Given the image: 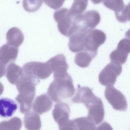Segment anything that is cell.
Returning <instances> with one entry per match:
<instances>
[{
	"label": "cell",
	"mask_w": 130,
	"mask_h": 130,
	"mask_svg": "<svg viewBox=\"0 0 130 130\" xmlns=\"http://www.w3.org/2000/svg\"><path fill=\"white\" fill-rule=\"evenodd\" d=\"M75 91L73 79L69 74L63 78L54 79L49 86L47 94L53 101L59 103L71 97Z\"/></svg>",
	"instance_id": "6da1fadb"
},
{
	"label": "cell",
	"mask_w": 130,
	"mask_h": 130,
	"mask_svg": "<svg viewBox=\"0 0 130 130\" xmlns=\"http://www.w3.org/2000/svg\"><path fill=\"white\" fill-rule=\"evenodd\" d=\"M54 18L57 23L58 30L63 35L69 37L77 31L74 20L67 8H62L56 11Z\"/></svg>",
	"instance_id": "7a4b0ae2"
},
{
	"label": "cell",
	"mask_w": 130,
	"mask_h": 130,
	"mask_svg": "<svg viewBox=\"0 0 130 130\" xmlns=\"http://www.w3.org/2000/svg\"><path fill=\"white\" fill-rule=\"evenodd\" d=\"M23 74L45 79L53 72L49 64L46 62H42L32 61L26 63L22 68Z\"/></svg>",
	"instance_id": "3957f363"
},
{
	"label": "cell",
	"mask_w": 130,
	"mask_h": 130,
	"mask_svg": "<svg viewBox=\"0 0 130 130\" xmlns=\"http://www.w3.org/2000/svg\"><path fill=\"white\" fill-rule=\"evenodd\" d=\"M122 67L121 64L111 62L107 64L101 71L99 75V80L102 85L106 86L113 85L117 76L121 74Z\"/></svg>",
	"instance_id": "277c9868"
},
{
	"label": "cell",
	"mask_w": 130,
	"mask_h": 130,
	"mask_svg": "<svg viewBox=\"0 0 130 130\" xmlns=\"http://www.w3.org/2000/svg\"><path fill=\"white\" fill-rule=\"evenodd\" d=\"M104 95L105 98L113 109L120 111H125L126 110L127 103L125 97L113 85L106 86Z\"/></svg>",
	"instance_id": "5b68a950"
},
{
	"label": "cell",
	"mask_w": 130,
	"mask_h": 130,
	"mask_svg": "<svg viewBox=\"0 0 130 130\" xmlns=\"http://www.w3.org/2000/svg\"><path fill=\"white\" fill-rule=\"evenodd\" d=\"M106 38L105 34L101 30L93 29L89 30L85 36L84 49L97 53L98 48L104 43Z\"/></svg>",
	"instance_id": "8992f818"
},
{
	"label": "cell",
	"mask_w": 130,
	"mask_h": 130,
	"mask_svg": "<svg viewBox=\"0 0 130 130\" xmlns=\"http://www.w3.org/2000/svg\"><path fill=\"white\" fill-rule=\"evenodd\" d=\"M18 48L10 45L7 43L2 46L0 48V76L5 74L6 68L11 63L16 59Z\"/></svg>",
	"instance_id": "52a82bcc"
},
{
	"label": "cell",
	"mask_w": 130,
	"mask_h": 130,
	"mask_svg": "<svg viewBox=\"0 0 130 130\" xmlns=\"http://www.w3.org/2000/svg\"><path fill=\"white\" fill-rule=\"evenodd\" d=\"M40 82L39 79L37 78L23 73L15 85L19 93L35 95L36 86Z\"/></svg>",
	"instance_id": "ba28073f"
},
{
	"label": "cell",
	"mask_w": 130,
	"mask_h": 130,
	"mask_svg": "<svg viewBox=\"0 0 130 130\" xmlns=\"http://www.w3.org/2000/svg\"><path fill=\"white\" fill-rule=\"evenodd\" d=\"M47 62L49 64L53 76L58 77L67 74L69 66L66 57L62 54H58L48 60Z\"/></svg>",
	"instance_id": "9c48e42d"
},
{
	"label": "cell",
	"mask_w": 130,
	"mask_h": 130,
	"mask_svg": "<svg viewBox=\"0 0 130 130\" xmlns=\"http://www.w3.org/2000/svg\"><path fill=\"white\" fill-rule=\"evenodd\" d=\"M88 110V115L96 125L102 122L105 115L104 105L101 99L99 97L86 107Z\"/></svg>",
	"instance_id": "30bf717a"
},
{
	"label": "cell",
	"mask_w": 130,
	"mask_h": 130,
	"mask_svg": "<svg viewBox=\"0 0 130 130\" xmlns=\"http://www.w3.org/2000/svg\"><path fill=\"white\" fill-rule=\"evenodd\" d=\"M97 97L89 87H78L72 100L75 103H83L86 107Z\"/></svg>",
	"instance_id": "8fae6325"
},
{
	"label": "cell",
	"mask_w": 130,
	"mask_h": 130,
	"mask_svg": "<svg viewBox=\"0 0 130 130\" xmlns=\"http://www.w3.org/2000/svg\"><path fill=\"white\" fill-rule=\"evenodd\" d=\"M69 105L63 102L56 104L52 111L53 118L58 125L68 120L70 114Z\"/></svg>",
	"instance_id": "7c38bea8"
},
{
	"label": "cell",
	"mask_w": 130,
	"mask_h": 130,
	"mask_svg": "<svg viewBox=\"0 0 130 130\" xmlns=\"http://www.w3.org/2000/svg\"><path fill=\"white\" fill-rule=\"evenodd\" d=\"M88 31H77L69 37L68 46L71 51L76 53L85 49V38L86 34Z\"/></svg>",
	"instance_id": "4fadbf2b"
},
{
	"label": "cell",
	"mask_w": 130,
	"mask_h": 130,
	"mask_svg": "<svg viewBox=\"0 0 130 130\" xmlns=\"http://www.w3.org/2000/svg\"><path fill=\"white\" fill-rule=\"evenodd\" d=\"M53 103L47 94H43L38 96L32 105L34 112L41 115L49 111L52 108Z\"/></svg>",
	"instance_id": "5bb4252c"
},
{
	"label": "cell",
	"mask_w": 130,
	"mask_h": 130,
	"mask_svg": "<svg viewBox=\"0 0 130 130\" xmlns=\"http://www.w3.org/2000/svg\"><path fill=\"white\" fill-rule=\"evenodd\" d=\"M101 17L98 12L95 10L88 11L84 13L82 24L84 28L89 30L94 29L99 23Z\"/></svg>",
	"instance_id": "9a60e30c"
},
{
	"label": "cell",
	"mask_w": 130,
	"mask_h": 130,
	"mask_svg": "<svg viewBox=\"0 0 130 130\" xmlns=\"http://www.w3.org/2000/svg\"><path fill=\"white\" fill-rule=\"evenodd\" d=\"M24 123L25 128L27 130H39L41 127L40 116L34 111H29L25 113Z\"/></svg>",
	"instance_id": "2e32d148"
},
{
	"label": "cell",
	"mask_w": 130,
	"mask_h": 130,
	"mask_svg": "<svg viewBox=\"0 0 130 130\" xmlns=\"http://www.w3.org/2000/svg\"><path fill=\"white\" fill-rule=\"evenodd\" d=\"M18 108L17 103L13 100L2 98L0 100V115L3 118L11 116Z\"/></svg>",
	"instance_id": "e0dca14e"
},
{
	"label": "cell",
	"mask_w": 130,
	"mask_h": 130,
	"mask_svg": "<svg viewBox=\"0 0 130 130\" xmlns=\"http://www.w3.org/2000/svg\"><path fill=\"white\" fill-rule=\"evenodd\" d=\"M6 36L7 43L14 47L18 48L23 41V35L17 27H13L9 29Z\"/></svg>",
	"instance_id": "ac0fdd59"
},
{
	"label": "cell",
	"mask_w": 130,
	"mask_h": 130,
	"mask_svg": "<svg viewBox=\"0 0 130 130\" xmlns=\"http://www.w3.org/2000/svg\"><path fill=\"white\" fill-rule=\"evenodd\" d=\"M97 53L93 52L84 49L75 55L74 61L75 63L81 68L88 67L92 60L95 57Z\"/></svg>",
	"instance_id": "d6986e66"
},
{
	"label": "cell",
	"mask_w": 130,
	"mask_h": 130,
	"mask_svg": "<svg viewBox=\"0 0 130 130\" xmlns=\"http://www.w3.org/2000/svg\"><path fill=\"white\" fill-rule=\"evenodd\" d=\"M23 74L22 68L14 62L10 63L6 67L5 74L9 82L14 85Z\"/></svg>",
	"instance_id": "ffe728a7"
},
{
	"label": "cell",
	"mask_w": 130,
	"mask_h": 130,
	"mask_svg": "<svg viewBox=\"0 0 130 130\" xmlns=\"http://www.w3.org/2000/svg\"><path fill=\"white\" fill-rule=\"evenodd\" d=\"M73 120L77 130H96V124L93 120L87 116L77 118Z\"/></svg>",
	"instance_id": "44dd1931"
},
{
	"label": "cell",
	"mask_w": 130,
	"mask_h": 130,
	"mask_svg": "<svg viewBox=\"0 0 130 130\" xmlns=\"http://www.w3.org/2000/svg\"><path fill=\"white\" fill-rule=\"evenodd\" d=\"M22 125L21 120L14 117L9 120L2 121L0 124V130H20Z\"/></svg>",
	"instance_id": "7402d4cb"
},
{
	"label": "cell",
	"mask_w": 130,
	"mask_h": 130,
	"mask_svg": "<svg viewBox=\"0 0 130 130\" xmlns=\"http://www.w3.org/2000/svg\"><path fill=\"white\" fill-rule=\"evenodd\" d=\"M88 4L87 0H75L69 9L70 14L73 16L82 15L86 9Z\"/></svg>",
	"instance_id": "603a6c76"
},
{
	"label": "cell",
	"mask_w": 130,
	"mask_h": 130,
	"mask_svg": "<svg viewBox=\"0 0 130 130\" xmlns=\"http://www.w3.org/2000/svg\"><path fill=\"white\" fill-rule=\"evenodd\" d=\"M129 53L124 50L117 47L116 49L110 54V58L111 62L123 64L126 62Z\"/></svg>",
	"instance_id": "cb8c5ba5"
},
{
	"label": "cell",
	"mask_w": 130,
	"mask_h": 130,
	"mask_svg": "<svg viewBox=\"0 0 130 130\" xmlns=\"http://www.w3.org/2000/svg\"><path fill=\"white\" fill-rule=\"evenodd\" d=\"M103 3L106 7L114 11L115 13L121 11L125 6L122 0H104Z\"/></svg>",
	"instance_id": "d4e9b609"
},
{
	"label": "cell",
	"mask_w": 130,
	"mask_h": 130,
	"mask_svg": "<svg viewBox=\"0 0 130 130\" xmlns=\"http://www.w3.org/2000/svg\"><path fill=\"white\" fill-rule=\"evenodd\" d=\"M42 1L41 0H23V7L25 10L28 12H35L40 8L43 3Z\"/></svg>",
	"instance_id": "484cf974"
},
{
	"label": "cell",
	"mask_w": 130,
	"mask_h": 130,
	"mask_svg": "<svg viewBox=\"0 0 130 130\" xmlns=\"http://www.w3.org/2000/svg\"><path fill=\"white\" fill-rule=\"evenodd\" d=\"M59 130H77L75 124L73 120H69L58 125Z\"/></svg>",
	"instance_id": "4316f807"
},
{
	"label": "cell",
	"mask_w": 130,
	"mask_h": 130,
	"mask_svg": "<svg viewBox=\"0 0 130 130\" xmlns=\"http://www.w3.org/2000/svg\"><path fill=\"white\" fill-rule=\"evenodd\" d=\"M64 1L62 0H46L44 1V2L50 7L57 9L63 5Z\"/></svg>",
	"instance_id": "83f0119b"
},
{
	"label": "cell",
	"mask_w": 130,
	"mask_h": 130,
	"mask_svg": "<svg viewBox=\"0 0 130 130\" xmlns=\"http://www.w3.org/2000/svg\"><path fill=\"white\" fill-rule=\"evenodd\" d=\"M96 130H113V129L108 123L104 121L96 128Z\"/></svg>",
	"instance_id": "f1b7e54d"
},
{
	"label": "cell",
	"mask_w": 130,
	"mask_h": 130,
	"mask_svg": "<svg viewBox=\"0 0 130 130\" xmlns=\"http://www.w3.org/2000/svg\"><path fill=\"white\" fill-rule=\"evenodd\" d=\"M125 8L128 21H130V2L127 5H125Z\"/></svg>",
	"instance_id": "f546056e"
},
{
	"label": "cell",
	"mask_w": 130,
	"mask_h": 130,
	"mask_svg": "<svg viewBox=\"0 0 130 130\" xmlns=\"http://www.w3.org/2000/svg\"><path fill=\"white\" fill-rule=\"evenodd\" d=\"M125 38L128 39L130 41V29L125 33Z\"/></svg>",
	"instance_id": "4dcf8cb0"
}]
</instances>
